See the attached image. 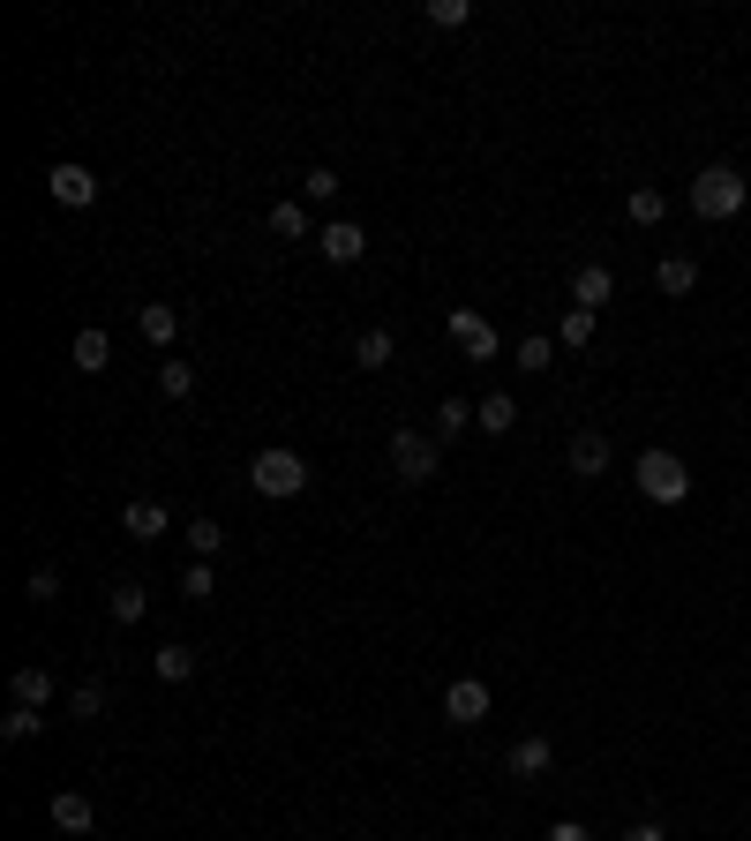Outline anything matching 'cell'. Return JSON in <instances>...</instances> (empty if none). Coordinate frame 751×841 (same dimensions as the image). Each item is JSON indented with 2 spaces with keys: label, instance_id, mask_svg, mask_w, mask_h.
Here are the masks:
<instances>
[{
  "label": "cell",
  "instance_id": "cb8c5ba5",
  "mask_svg": "<svg viewBox=\"0 0 751 841\" xmlns=\"http://www.w3.org/2000/svg\"><path fill=\"white\" fill-rule=\"evenodd\" d=\"M39 729H45V714H39V707H8V721H0V736H8V744H31Z\"/></svg>",
  "mask_w": 751,
  "mask_h": 841
},
{
  "label": "cell",
  "instance_id": "52a82bcc",
  "mask_svg": "<svg viewBox=\"0 0 751 841\" xmlns=\"http://www.w3.org/2000/svg\"><path fill=\"white\" fill-rule=\"evenodd\" d=\"M45 196H53V204H68V210H90V204H98V173L68 159V166L45 173Z\"/></svg>",
  "mask_w": 751,
  "mask_h": 841
},
{
  "label": "cell",
  "instance_id": "277c9868",
  "mask_svg": "<svg viewBox=\"0 0 751 841\" xmlns=\"http://www.w3.org/2000/svg\"><path fill=\"white\" fill-rule=\"evenodd\" d=\"M436 459H444L436 436H421V428H399V436H391V466H399L406 489H414V481H436Z\"/></svg>",
  "mask_w": 751,
  "mask_h": 841
},
{
  "label": "cell",
  "instance_id": "d590c367",
  "mask_svg": "<svg viewBox=\"0 0 751 841\" xmlns=\"http://www.w3.org/2000/svg\"><path fill=\"white\" fill-rule=\"evenodd\" d=\"M624 841H668V834H662V827H654V819H646V827H631Z\"/></svg>",
  "mask_w": 751,
  "mask_h": 841
},
{
  "label": "cell",
  "instance_id": "7a4b0ae2",
  "mask_svg": "<svg viewBox=\"0 0 751 841\" xmlns=\"http://www.w3.org/2000/svg\"><path fill=\"white\" fill-rule=\"evenodd\" d=\"M744 204H751V181L737 166H699L692 173V210H699V218H737Z\"/></svg>",
  "mask_w": 751,
  "mask_h": 841
},
{
  "label": "cell",
  "instance_id": "4fadbf2b",
  "mask_svg": "<svg viewBox=\"0 0 751 841\" xmlns=\"http://www.w3.org/2000/svg\"><path fill=\"white\" fill-rule=\"evenodd\" d=\"M474 428H481V436H511V428H519V398H511V391H489V398L474 406Z\"/></svg>",
  "mask_w": 751,
  "mask_h": 841
},
{
  "label": "cell",
  "instance_id": "83f0119b",
  "mask_svg": "<svg viewBox=\"0 0 751 841\" xmlns=\"http://www.w3.org/2000/svg\"><path fill=\"white\" fill-rule=\"evenodd\" d=\"M428 23L436 31H466L474 23V0H428Z\"/></svg>",
  "mask_w": 751,
  "mask_h": 841
},
{
  "label": "cell",
  "instance_id": "3957f363",
  "mask_svg": "<svg viewBox=\"0 0 751 841\" xmlns=\"http://www.w3.org/2000/svg\"><path fill=\"white\" fill-rule=\"evenodd\" d=\"M639 496L646 504H684L692 496V466L676 451H639Z\"/></svg>",
  "mask_w": 751,
  "mask_h": 841
},
{
  "label": "cell",
  "instance_id": "30bf717a",
  "mask_svg": "<svg viewBox=\"0 0 751 841\" xmlns=\"http://www.w3.org/2000/svg\"><path fill=\"white\" fill-rule=\"evenodd\" d=\"M45 819H53L61 834H90V827H98V804H90L84 789H61V797L45 804Z\"/></svg>",
  "mask_w": 751,
  "mask_h": 841
},
{
  "label": "cell",
  "instance_id": "8992f818",
  "mask_svg": "<svg viewBox=\"0 0 751 841\" xmlns=\"http://www.w3.org/2000/svg\"><path fill=\"white\" fill-rule=\"evenodd\" d=\"M444 721H459V729L489 721V684H481V676H451V684H444Z\"/></svg>",
  "mask_w": 751,
  "mask_h": 841
},
{
  "label": "cell",
  "instance_id": "484cf974",
  "mask_svg": "<svg viewBox=\"0 0 751 841\" xmlns=\"http://www.w3.org/2000/svg\"><path fill=\"white\" fill-rule=\"evenodd\" d=\"M68 714H76V721H90V714H106V684H98V676H84V684H76V691H68Z\"/></svg>",
  "mask_w": 751,
  "mask_h": 841
},
{
  "label": "cell",
  "instance_id": "6da1fadb",
  "mask_svg": "<svg viewBox=\"0 0 751 841\" xmlns=\"http://www.w3.org/2000/svg\"><path fill=\"white\" fill-rule=\"evenodd\" d=\"M249 489H255V496H271V504H286V496H301V489H308V459H301V451H286V444L255 451V459H249Z\"/></svg>",
  "mask_w": 751,
  "mask_h": 841
},
{
  "label": "cell",
  "instance_id": "4dcf8cb0",
  "mask_svg": "<svg viewBox=\"0 0 751 841\" xmlns=\"http://www.w3.org/2000/svg\"><path fill=\"white\" fill-rule=\"evenodd\" d=\"M466 398H444V406H436V444H451V436H466Z\"/></svg>",
  "mask_w": 751,
  "mask_h": 841
},
{
  "label": "cell",
  "instance_id": "ac0fdd59",
  "mask_svg": "<svg viewBox=\"0 0 751 841\" xmlns=\"http://www.w3.org/2000/svg\"><path fill=\"white\" fill-rule=\"evenodd\" d=\"M654 286H662V294H692V286H699V263H692V255H662V263H654Z\"/></svg>",
  "mask_w": 751,
  "mask_h": 841
},
{
  "label": "cell",
  "instance_id": "7c38bea8",
  "mask_svg": "<svg viewBox=\"0 0 751 841\" xmlns=\"http://www.w3.org/2000/svg\"><path fill=\"white\" fill-rule=\"evenodd\" d=\"M68 361H76L84 376H106V361H113V338L98 331V324H84V331H76V346H68Z\"/></svg>",
  "mask_w": 751,
  "mask_h": 841
},
{
  "label": "cell",
  "instance_id": "d4e9b609",
  "mask_svg": "<svg viewBox=\"0 0 751 841\" xmlns=\"http://www.w3.org/2000/svg\"><path fill=\"white\" fill-rule=\"evenodd\" d=\"M338 188H346V181H338V166H308V173H301V196H308V204H331Z\"/></svg>",
  "mask_w": 751,
  "mask_h": 841
},
{
  "label": "cell",
  "instance_id": "d6986e66",
  "mask_svg": "<svg viewBox=\"0 0 751 841\" xmlns=\"http://www.w3.org/2000/svg\"><path fill=\"white\" fill-rule=\"evenodd\" d=\"M151 669H159V684H188V676H196V654H188V646H159V654H151Z\"/></svg>",
  "mask_w": 751,
  "mask_h": 841
},
{
  "label": "cell",
  "instance_id": "7402d4cb",
  "mask_svg": "<svg viewBox=\"0 0 751 841\" xmlns=\"http://www.w3.org/2000/svg\"><path fill=\"white\" fill-rule=\"evenodd\" d=\"M271 233H286V241H308V204L279 196V204H271Z\"/></svg>",
  "mask_w": 751,
  "mask_h": 841
},
{
  "label": "cell",
  "instance_id": "9a60e30c",
  "mask_svg": "<svg viewBox=\"0 0 751 841\" xmlns=\"http://www.w3.org/2000/svg\"><path fill=\"white\" fill-rule=\"evenodd\" d=\"M391 353H399V338L383 331V324H369V331L353 338V369H369V376H375V369H391Z\"/></svg>",
  "mask_w": 751,
  "mask_h": 841
},
{
  "label": "cell",
  "instance_id": "9c48e42d",
  "mask_svg": "<svg viewBox=\"0 0 751 841\" xmlns=\"http://www.w3.org/2000/svg\"><path fill=\"white\" fill-rule=\"evenodd\" d=\"M564 459H572V473H579V481H601V473H609V459H617V451H609V436H601V428H579Z\"/></svg>",
  "mask_w": 751,
  "mask_h": 841
},
{
  "label": "cell",
  "instance_id": "5bb4252c",
  "mask_svg": "<svg viewBox=\"0 0 751 841\" xmlns=\"http://www.w3.org/2000/svg\"><path fill=\"white\" fill-rule=\"evenodd\" d=\"M617 294V278H609V263H586L579 278H572V308H594L601 316V301Z\"/></svg>",
  "mask_w": 751,
  "mask_h": 841
},
{
  "label": "cell",
  "instance_id": "603a6c76",
  "mask_svg": "<svg viewBox=\"0 0 751 841\" xmlns=\"http://www.w3.org/2000/svg\"><path fill=\"white\" fill-rule=\"evenodd\" d=\"M218 548H226V526H218V518H188V556H196V564H210Z\"/></svg>",
  "mask_w": 751,
  "mask_h": 841
},
{
  "label": "cell",
  "instance_id": "f1b7e54d",
  "mask_svg": "<svg viewBox=\"0 0 751 841\" xmlns=\"http://www.w3.org/2000/svg\"><path fill=\"white\" fill-rule=\"evenodd\" d=\"M556 346H594V308H572V316L556 324Z\"/></svg>",
  "mask_w": 751,
  "mask_h": 841
},
{
  "label": "cell",
  "instance_id": "e0dca14e",
  "mask_svg": "<svg viewBox=\"0 0 751 841\" xmlns=\"http://www.w3.org/2000/svg\"><path fill=\"white\" fill-rule=\"evenodd\" d=\"M135 324H143V338H151V346H173V338H181V308H166V301H143V316H135Z\"/></svg>",
  "mask_w": 751,
  "mask_h": 841
},
{
  "label": "cell",
  "instance_id": "5b68a950",
  "mask_svg": "<svg viewBox=\"0 0 751 841\" xmlns=\"http://www.w3.org/2000/svg\"><path fill=\"white\" fill-rule=\"evenodd\" d=\"M444 331H451V346H459L466 361H497V324H489V316H481V308H451V324H444Z\"/></svg>",
  "mask_w": 751,
  "mask_h": 841
},
{
  "label": "cell",
  "instance_id": "ffe728a7",
  "mask_svg": "<svg viewBox=\"0 0 751 841\" xmlns=\"http://www.w3.org/2000/svg\"><path fill=\"white\" fill-rule=\"evenodd\" d=\"M624 218H631V226H662V218H668V196H662V188H631V196H624Z\"/></svg>",
  "mask_w": 751,
  "mask_h": 841
},
{
  "label": "cell",
  "instance_id": "1f68e13d",
  "mask_svg": "<svg viewBox=\"0 0 751 841\" xmlns=\"http://www.w3.org/2000/svg\"><path fill=\"white\" fill-rule=\"evenodd\" d=\"M210 587H218L210 564H188V571H181V593H188V601H210Z\"/></svg>",
  "mask_w": 751,
  "mask_h": 841
},
{
  "label": "cell",
  "instance_id": "2e32d148",
  "mask_svg": "<svg viewBox=\"0 0 751 841\" xmlns=\"http://www.w3.org/2000/svg\"><path fill=\"white\" fill-rule=\"evenodd\" d=\"M8 691H15V707H53V669H15L8 676Z\"/></svg>",
  "mask_w": 751,
  "mask_h": 841
},
{
  "label": "cell",
  "instance_id": "836d02e7",
  "mask_svg": "<svg viewBox=\"0 0 751 841\" xmlns=\"http://www.w3.org/2000/svg\"><path fill=\"white\" fill-rule=\"evenodd\" d=\"M53 593H61V571L39 564V571H31V601H53Z\"/></svg>",
  "mask_w": 751,
  "mask_h": 841
},
{
  "label": "cell",
  "instance_id": "d6a6232c",
  "mask_svg": "<svg viewBox=\"0 0 751 841\" xmlns=\"http://www.w3.org/2000/svg\"><path fill=\"white\" fill-rule=\"evenodd\" d=\"M548 361H556V338H526L519 346V369H548Z\"/></svg>",
  "mask_w": 751,
  "mask_h": 841
},
{
  "label": "cell",
  "instance_id": "f546056e",
  "mask_svg": "<svg viewBox=\"0 0 751 841\" xmlns=\"http://www.w3.org/2000/svg\"><path fill=\"white\" fill-rule=\"evenodd\" d=\"M159 391H166V398H188V391H196V369H188V361H159Z\"/></svg>",
  "mask_w": 751,
  "mask_h": 841
},
{
  "label": "cell",
  "instance_id": "4316f807",
  "mask_svg": "<svg viewBox=\"0 0 751 841\" xmlns=\"http://www.w3.org/2000/svg\"><path fill=\"white\" fill-rule=\"evenodd\" d=\"M151 616V593L143 587H113V624H143Z\"/></svg>",
  "mask_w": 751,
  "mask_h": 841
},
{
  "label": "cell",
  "instance_id": "ba28073f",
  "mask_svg": "<svg viewBox=\"0 0 751 841\" xmlns=\"http://www.w3.org/2000/svg\"><path fill=\"white\" fill-rule=\"evenodd\" d=\"M316 249H324V263H361V255H369V233H361L353 218H331V226L316 233Z\"/></svg>",
  "mask_w": 751,
  "mask_h": 841
},
{
  "label": "cell",
  "instance_id": "e575fe53",
  "mask_svg": "<svg viewBox=\"0 0 751 841\" xmlns=\"http://www.w3.org/2000/svg\"><path fill=\"white\" fill-rule=\"evenodd\" d=\"M542 841H594V834H586L579 819H556V827H548V834H542Z\"/></svg>",
  "mask_w": 751,
  "mask_h": 841
},
{
  "label": "cell",
  "instance_id": "8fae6325",
  "mask_svg": "<svg viewBox=\"0 0 751 841\" xmlns=\"http://www.w3.org/2000/svg\"><path fill=\"white\" fill-rule=\"evenodd\" d=\"M503 766H511L519 782H534V774H548V766H556V744H548V736H519V744L503 752Z\"/></svg>",
  "mask_w": 751,
  "mask_h": 841
},
{
  "label": "cell",
  "instance_id": "44dd1931",
  "mask_svg": "<svg viewBox=\"0 0 751 841\" xmlns=\"http://www.w3.org/2000/svg\"><path fill=\"white\" fill-rule=\"evenodd\" d=\"M128 534H135V542H159V534H166V504L135 496V504H128Z\"/></svg>",
  "mask_w": 751,
  "mask_h": 841
}]
</instances>
